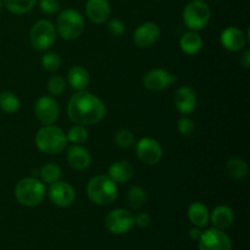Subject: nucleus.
I'll return each instance as SVG.
<instances>
[{"instance_id": "9", "label": "nucleus", "mask_w": 250, "mask_h": 250, "mask_svg": "<svg viewBox=\"0 0 250 250\" xmlns=\"http://www.w3.org/2000/svg\"><path fill=\"white\" fill-rule=\"evenodd\" d=\"M199 250H232V242L222 229H209L198 239Z\"/></svg>"}, {"instance_id": "40", "label": "nucleus", "mask_w": 250, "mask_h": 250, "mask_svg": "<svg viewBox=\"0 0 250 250\" xmlns=\"http://www.w3.org/2000/svg\"><path fill=\"white\" fill-rule=\"evenodd\" d=\"M211 1H215V0H211Z\"/></svg>"}, {"instance_id": "3", "label": "nucleus", "mask_w": 250, "mask_h": 250, "mask_svg": "<svg viewBox=\"0 0 250 250\" xmlns=\"http://www.w3.org/2000/svg\"><path fill=\"white\" fill-rule=\"evenodd\" d=\"M67 144L65 132L56 126L46 125L39 129L36 134V146L45 154H59L65 149Z\"/></svg>"}, {"instance_id": "11", "label": "nucleus", "mask_w": 250, "mask_h": 250, "mask_svg": "<svg viewBox=\"0 0 250 250\" xmlns=\"http://www.w3.org/2000/svg\"><path fill=\"white\" fill-rule=\"evenodd\" d=\"M177 81V76L163 68H154L146 73L143 78L144 87L151 92H161Z\"/></svg>"}, {"instance_id": "4", "label": "nucleus", "mask_w": 250, "mask_h": 250, "mask_svg": "<svg viewBox=\"0 0 250 250\" xmlns=\"http://www.w3.org/2000/svg\"><path fill=\"white\" fill-rule=\"evenodd\" d=\"M15 197L23 207H37L45 197V187L39 180L27 177L20 181L15 187Z\"/></svg>"}, {"instance_id": "21", "label": "nucleus", "mask_w": 250, "mask_h": 250, "mask_svg": "<svg viewBox=\"0 0 250 250\" xmlns=\"http://www.w3.org/2000/svg\"><path fill=\"white\" fill-rule=\"evenodd\" d=\"M188 219L195 227L203 229V227L208 226L210 221L209 209L207 208V205L200 202L193 203L188 208Z\"/></svg>"}, {"instance_id": "35", "label": "nucleus", "mask_w": 250, "mask_h": 250, "mask_svg": "<svg viewBox=\"0 0 250 250\" xmlns=\"http://www.w3.org/2000/svg\"><path fill=\"white\" fill-rule=\"evenodd\" d=\"M107 31L110 32V34L115 37H120L125 33L126 31V27L125 23L119 19H112L110 20L109 23H107Z\"/></svg>"}, {"instance_id": "20", "label": "nucleus", "mask_w": 250, "mask_h": 250, "mask_svg": "<svg viewBox=\"0 0 250 250\" xmlns=\"http://www.w3.org/2000/svg\"><path fill=\"white\" fill-rule=\"evenodd\" d=\"M210 219H211V222L215 226V229H229V227L232 226L234 221V212L227 205H220V207L215 208L212 210Z\"/></svg>"}, {"instance_id": "5", "label": "nucleus", "mask_w": 250, "mask_h": 250, "mask_svg": "<svg viewBox=\"0 0 250 250\" xmlns=\"http://www.w3.org/2000/svg\"><path fill=\"white\" fill-rule=\"evenodd\" d=\"M56 29L63 39L73 41L81 37L84 31V20L77 10L66 9L59 15Z\"/></svg>"}, {"instance_id": "26", "label": "nucleus", "mask_w": 250, "mask_h": 250, "mask_svg": "<svg viewBox=\"0 0 250 250\" xmlns=\"http://www.w3.org/2000/svg\"><path fill=\"white\" fill-rule=\"evenodd\" d=\"M39 176L42 181L45 183H55L56 181L60 180L61 177V168L60 166L54 163H48L43 165L39 170Z\"/></svg>"}, {"instance_id": "23", "label": "nucleus", "mask_w": 250, "mask_h": 250, "mask_svg": "<svg viewBox=\"0 0 250 250\" xmlns=\"http://www.w3.org/2000/svg\"><path fill=\"white\" fill-rule=\"evenodd\" d=\"M180 46L183 53L188 55H194L202 50L203 39L197 32L190 31L183 34L180 39Z\"/></svg>"}, {"instance_id": "14", "label": "nucleus", "mask_w": 250, "mask_h": 250, "mask_svg": "<svg viewBox=\"0 0 250 250\" xmlns=\"http://www.w3.org/2000/svg\"><path fill=\"white\" fill-rule=\"evenodd\" d=\"M160 38V28L154 22H146L137 27L133 41L139 48H150Z\"/></svg>"}, {"instance_id": "8", "label": "nucleus", "mask_w": 250, "mask_h": 250, "mask_svg": "<svg viewBox=\"0 0 250 250\" xmlns=\"http://www.w3.org/2000/svg\"><path fill=\"white\" fill-rule=\"evenodd\" d=\"M134 216L127 209H115L107 214L105 226L114 234H125L133 227Z\"/></svg>"}, {"instance_id": "10", "label": "nucleus", "mask_w": 250, "mask_h": 250, "mask_svg": "<svg viewBox=\"0 0 250 250\" xmlns=\"http://www.w3.org/2000/svg\"><path fill=\"white\" fill-rule=\"evenodd\" d=\"M136 153L139 160L146 165H156L163 158V148L159 142L149 137H146L138 142Z\"/></svg>"}, {"instance_id": "16", "label": "nucleus", "mask_w": 250, "mask_h": 250, "mask_svg": "<svg viewBox=\"0 0 250 250\" xmlns=\"http://www.w3.org/2000/svg\"><path fill=\"white\" fill-rule=\"evenodd\" d=\"M85 14L93 23H104L111 15V7L107 0H88L85 4Z\"/></svg>"}, {"instance_id": "31", "label": "nucleus", "mask_w": 250, "mask_h": 250, "mask_svg": "<svg viewBox=\"0 0 250 250\" xmlns=\"http://www.w3.org/2000/svg\"><path fill=\"white\" fill-rule=\"evenodd\" d=\"M66 89V81L61 76H53L48 82V90L54 97H59Z\"/></svg>"}, {"instance_id": "30", "label": "nucleus", "mask_w": 250, "mask_h": 250, "mask_svg": "<svg viewBox=\"0 0 250 250\" xmlns=\"http://www.w3.org/2000/svg\"><path fill=\"white\" fill-rule=\"evenodd\" d=\"M42 66L48 72H55L60 68L61 66V59L58 54L55 53H46L45 55L42 58Z\"/></svg>"}, {"instance_id": "37", "label": "nucleus", "mask_w": 250, "mask_h": 250, "mask_svg": "<svg viewBox=\"0 0 250 250\" xmlns=\"http://www.w3.org/2000/svg\"><path fill=\"white\" fill-rule=\"evenodd\" d=\"M241 63L246 68H249V66H250V51L249 50L244 51V54L242 55V58H241Z\"/></svg>"}, {"instance_id": "39", "label": "nucleus", "mask_w": 250, "mask_h": 250, "mask_svg": "<svg viewBox=\"0 0 250 250\" xmlns=\"http://www.w3.org/2000/svg\"><path fill=\"white\" fill-rule=\"evenodd\" d=\"M1 7H2V0H0V10H1Z\"/></svg>"}, {"instance_id": "19", "label": "nucleus", "mask_w": 250, "mask_h": 250, "mask_svg": "<svg viewBox=\"0 0 250 250\" xmlns=\"http://www.w3.org/2000/svg\"><path fill=\"white\" fill-rule=\"evenodd\" d=\"M134 175V168L128 161L120 160L112 164L109 167V177L115 183L128 182Z\"/></svg>"}, {"instance_id": "6", "label": "nucleus", "mask_w": 250, "mask_h": 250, "mask_svg": "<svg viewBox=\"0 0 250 250\" xmlns=\"http://www.w3.org/2000/svg\"><path fill=\"white\" fill-rule=\"evenodd\" d=\"M211 10L203 0H192L183 10V21L190 31H202L209 23Z\"/></svg>"}, {"instance_id": "34", "label": "nucleus", "mask_w": 250, "mask_h": 250, "mask_svg": "<svg viewBox=\"0 0 250 250\" xmlns=\"http://www.w3.org/2000/svg\"><path fill=\"white\" fill-rule=\"evenodd\" d=\"M177 129L182 136H190L194 132V122L188 117H181L177 122Z\"/></svg>"}, {"instance_id": "25", "label": "nucleus", "mask_w": 250, "mask_h": 250, "mask_svg": "<svg viewBox=\"0 0 250 250\" xmlns=\"http://www.w3.org/2000/svg\"><path fill=\"white\" fill-rule=\"evenodd\" d=\"M38 0H2V4L10 12L16 15H23L31 11Z\"/></svg>"}, {"instance_id": "22", "label": "nucleus", "mask_w": 250, "mask_h": 250, "mask_svg": "<svg viewBox=\"0 0 250 250\" xmlns=\"http://www.w3.org/2000/svg\"><path fill=\"white\" fill-rule=\"evenodd\" d=\"M89 73L82 66H73L67 73V82L71 88L77 92L84 90L89 84Z\"/></svg>"}, {"instance_id": "38", "label": "nucleus", "mask_w": 250, "mask_h": 250, "mask_svg": "<svg viewBox=\"0 0 250 250\" xmlns=\"http://www.w3.org/2000/svg\"><path fill=\"white\" fill-rule=\"evenodd\" d=\"M200 236H202V229L199 227H194V229H189V237L192 239H194V241H198Z\"/></svg>"}, {"instance_id": "15", "label": "nucleus", "mask_w": 250, "mask_h": 250, "mask_svg": "<svg viewBox=\"0 0 250 250\" xmlns=\"http://www.w3.org/2000/svg\"><path fill=\"white\" fill-rule=\"evenodd\" d=\"M197 95L192 88L187 87V85H182L178 88L175 92V98H173V103L175 106L181 114L188 115L193 112L197 107Z\"/></svg>"}, {"instance_id": "36", "label": "nucleus", "mask_w": 250, "mask_h": 250, "mask_svg": "<svg viewBox=\"0 0 250 250\" xmlns=\"http://www.w3.org/2000/svg\"><path fill=\"white\" fill-rule=\"evenodd\" d=\"M150 222H151L150 216H149L148 214H146V212H141V214H138L137 216H134V224H136L138 227H141V229H146V227H148L149 225H150Z\"/></svg>"}, {"instance_id": "7", "label": "nucleus", "mask_w": 250, "mask_h": 250, "mask_svg": "<svg viewBox=\"0 0 250 250\" xmlns=\"http://www.w3.org/2000/svg\"><path fill=\"white\" fill-rule=\"evenodd\" d=\"M56 38V31L54 24L48 20H41L36 22L31 29V43L34 49L45 50L54 44Z\"/></svg>"}, {"instance_id": "18", "label": "nucleus", "mask_w": 250, "mask_h": 250, "mask_svg": "<svg viewBox=\"0 0 250 250\" xmlns=\"http://www.w3.org/2000/svg\"><path fill=\"white\" fill-rule=\"evenodd\" d=\"M67 161L73 170H87L92 163L89 151L81 146H72L67 151Z\"/></svg>"}, {"instance_id": "1", "label": "nucleus", "mask_w": 250, "mask_h": 250, "mask_svg": "<svg viewBox=\"0 0 250 250\" xmlns=\"http://www.w3.org/2000/svg\"><path fill=\"white\" fill-rule=\"evenodd\" d=\"M106 107L102 99L85 90L77 92L70 99L67 115L72 122L81 126H92L104 119Z\"/></svg>"}, {"instance_id": "27", "label": "nucleus", "mask_w": 250, "mask_h": 250, "mask_svg": "<svg viewBox=\"0 0 250 250\" xmlns=\"http://www.w3.org/2000/svg\"><path fill=\"white\" fill-rule=\"evenodd\" d=\"M0 109L7 114H15L20 109V100L14 93L2 92L0 93Z\"/></svg>"}, {"instance_id": "32", "label": "nucleus", "mask_w": 250, "mask_h": 250, "mask_svg": "<svg viewBox=\"0 0 250 250\" xmlns=\"http://www.w3.org/2000/svg\"><path fill=\"white\" fill-rule=\"evenodd\" d=\"M115 142L120 148H131L134 144V136L128 129H120L115 136Z\"/></svg>"}, {"instance_id": "12", "label": "nucleus", "mask_w": 250, "mask_h": 250, "mask_svg": "<svg viewBox=\"0 0 250 250\" xmlns=\"http://www.w3.org/2000/svg\"><path fill=\"white\" fill-rule=\"evenodd\" d=\"M50 202L59 208H67L73 204L76 199V192L71 185L61 181L51 183L48 190Z\"/></svg>"}, {"instance_id": "28", "label": "nucleus", "mask_w": 250, "mask_h": 250, "mask_svg": "<svg viewBox=\"0 0 250 250\" xmlns=\"http://www.w3.org/2000/svg\"><path fill=\"white\" fill-rule=\"evenodd\" d=\"M127 200H128V204L132 209L139 210L146 202V190L142 187L138 186H134L131 189L128 190V194H127Z\"/></svg>"}, {"instance_id": "17", "label": "nucleus", "mask_w": 250, "mask_h": 250, "mask_svg": "<svg viewBox=\"0 0 250 250\" xmlns=\"http://www.w3.org/2000/svg\"><path fill=\"white\" fill-rule=\"evenodd\" d=\"M220 41L227 50L239 51L246 46L247 36L242 29L237 28V27H227L226 29L222 31Z\"/></svg>"}, {"instance_id": "33", "label": "nucleus", "mask_w": 250, "mask_h": 250, "mask_svg": "<svg viewBox=\"0 0 250 250\" xmlns=\"http://www.w3.org/2000/svg\"><path fill=\"white\" fill-rule=\"evenodd\" d=\"M39 7L44 14L54 15L60 11V2L59 0H39Z\"/></svg>"}, {"instance_id": "2", "label": "nucleus", "mask_w": 250, "mask_h": 250, "mask_svg": "<svg viewBox=\"0 0 250 250\" xmlns=\"http://www.w3.org/2000/svg\"><path fill=\"white\" fill-rule=\"evenodd\" d=\"M87 194L94 204L110 205L117 198V186L109 176H95L88 182Z\"/></svg>"}, {"instance_id": "13", "label": "nucleus", "mask_w": 250, "mask_h": 250, "mask_svg": "<svg viewBox=\"0 0 250 250\" xmlns=\"http://www.w3.org/2000/svg\"><path fill=\"white\" fill-rule=\"evenodd\" d=\"M34 112L43 125H53L59 117V105L51 97H41L34 105Z\"/></svg>"}, {"instance_id": "24", "label": "nucleus", "mask_w": 250, "mask_h": 250, "mask_svg": "<svg viewBox=\"0 0 250 250\" xmlns=\"http://www.w3.org/2000/svg\"><path fill=\"white\" fill-rule=\"evenodd\" d=\"M226 170L231 177L236 178V180H242L248 176V164L241 158H232L227 161Z\"/></svg>"}, {"instance_id": "29", "label": "nucleus", "mask_w": 250, "mask_h": 250, "mask_svg": "<svg viewBox=\"0 0 250 250\" xmlns=\"http://www.w3.org/2000/svg\"><path fill=\"white\" fill-rule=\"evenodd\" d=\"M66 138H67V142H71L73 144L84 143L88 138V132L84 126L76 125V126L71 127L70 131L66 134Z\"/></svg>"}]
</instances>
